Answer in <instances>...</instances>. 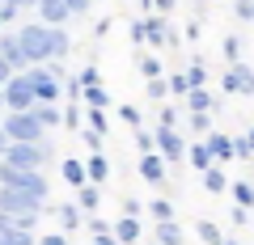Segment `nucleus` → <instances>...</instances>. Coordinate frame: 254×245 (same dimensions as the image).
<instances>
[{
	"mask_svg": "<svg viewBox=\"0 0 254 245\" xmlns=\"http://www.w3.org/2000/svg\"><path fill=\"white\" fill-rule=\"evenodd\" d=\"M47 123L43 114L34 110H9L4 114V123H0V136H4V144H38V140H47Z\"/></svg>",
	"mask_w": 254,
	"mask_h": 245,
	"instance_id": "obj_1",
	"label": "nucleus"
},
{
	"mask_svg": "<svg viewBox=\"0 0 254 245\" xmlns=\"http://www.w3.org/2000/svg\"><path fill=\"white\" fill-rule=\"evenodd\" d=\"M51 161V140H38V144H4L0 165H17V169H43Z\"/></svg>",
	"mask_w": 254,
	"mask_h": 245,
	"instance_id": "obj_2",
	"label": "nucleus"
},
{
	"mask_svg": "<svg viewBox=\"0 0 254 245\" xmlns=\"http://www.w3.org/2000/svg\"><path fill=\"white\" fill-rule=\"evenodd\" d=\"M43 203L38 195L17 191V186H0V216H43Z\"/></svg>",
	"mask_w": 254,
	"mask_h": 245,
	"instance_id": "obj_3",
	"label": "nucleus"
},
{
	"mask_svg": "<svg viewBox=\"0 0 254 245\" xmlns=\"http://www.w3.org/2000/svg\"><path fill=\"white\" fill-rule=\"evenodd\" d=\"M26 43H21V51H26V59H47V55H60L64 51V38L51 34V30H26Z\"/></svg>",
	"mask_w": 254,
	"mask_h": 245,
	"instance_id": "obj_4",
	"label": "nucleus"
},
{
	"mask_svg": "<svg viewBox=\"0 0 254 245\" xmlns=\"http://www.w3.org/2000/svg\"><path fill=\"white\" fill-rule=\"evenodd\" d=\"M4 106L9 110H34L38 106L34 76H9V85H4Z\"/></svg>",
	"mask_w": 254,
	"mask_h": 245,
	"instance_id": "obj_5",
	"label": "nucleus"
},
{
	"mask_svg": "<svg viewBox=\"0 0 254 245\" xmlns=\"http://www.w3.org/2000/svg\"><path fill=\"white\" fill-rule=\"evenodd\" d=\"M157 152H165V156H170V165H178V161H187L190 140H182L178 127H157Z\"/></svg>",
	"mask_w": 254,
	"mask_h": 245,
	"instance_id": "obj_6",
	"label": "nucleus"
},
{
	"mask_svg": "<svg viewBox=\"0 0 254 245\" xmlns=\"http://www.w3.org/2000/svg\"><path fill=\"white\" fill-rule=\"evenodd\" d=\"M136 169H140V178H144V182L161 186V182L170 178V156H165V152H140Z\"/></svg>",
	"mask_w": 254,
	"mask_h": 245,
	"instance_id": "obj_7",
	"label": "nucleus"
},
{
	"mask_svg": "<svg viewBox=\"0 0 254 245\" xmlns=\"http://www.w3.org/2000/svg\"><path fill=\"white\" fill-rule=\"evenodd\" d=\"M0 245H38V237L30 233V228H21V224H13V220L0 216Z\"/></svg>",
	"mask_w": 254,
	"mask_h": 245,
	"instance_id": "obj_8",
	"label": "nucleus"
},
{
	"mask_svg": "<svg viewBox=\"0 0 254 245\" xmlns=\"http://www.w3.org/2000/svg\"><path fill=\"white\" fill-rule=\"evenodd\" d=\"M187 161L195 165V173H203V169H212V165H216V152H212L208 136H203V140H190V152H187Z\"/></svg>",
	"mask_w": 254,
	"mask_h": 245,
	"instance_id": "obj_9",
	"label": "nucleus"
},
{
	"mask_svg": "<svg viewBox=\"0 0 254 245\" xmlns=\"http://www.w3.org/2000/svg\"><path fill=\"white\" fill-rule=\"evenodd\" d=\"M85 216H89V211H85L81 203H64V207H55V220H60L64 233H76V228L85 224Z\"/></svg>",
	"mask_w": 254,
	"mask_h": 245,
	"instance_id": "obj_10",
	"label": "nucleus"
},
{
	"mask_svg": "<svg viewBox=\"0 0 254 245\" xmlns=\"http://www.w3.org/2000/svg\"><path fill=\"white\" fill-rule=\"evenodd\" d=\"M115 237H119L123 245H140V237H144L140 216H119V220H115Z\"/></svg>",
	"mask_w": 254,
	"mask_h": 245,
	"instance_id": "obj_11",
	"label": "nucleus"
},
{
	"mask_svg": "<svg viewBox=\"0 0 254 245\" xmlns=\"http://www.w3.org/2000/svg\"><path fill=\"white\" fill-rule=\"evenodd\" d=\"M199 178H203V191H208V195H225V191H229V186H233V182H229V173H225V169H220V161H216V165H212V169H203V173H199Z\"/></svg>",
	"mask_w": 254,
	"mask_h": 245,
	"instance_id": "obj_12",
	"label": "nucleus"
},
{
	"mask_svg": "<svg viewBox=\"0 0 254 245\" xmlns=\"http://www.w3.org/2000/svg\"><path fill=\"white\" fill-rule=\"evenodd\" d=\"M208 144H212V152H216V161H220V165L237 156V136H220V131H212Z\"/></svg>",
	"mask_w": 254,
	"mask_h": 245,
	"instance_id": "obj_13",
	"label": "nucleus"
},
{
	"mask_svg": "<svg viewBox=\"0 0 254 245\" xmlns=\"http://www.w3.org/2000/svg\"><path fill=\"white\" fill-rule=\"evenodd\" d=\"M225 89L229 93H254V72L250 68H233V72L225 76Z\"/></svg>",
	"mask_w": 254,
	"mask_h": 245,
	"instance_id": "obj_14",
	"label": "nucleus"
},
{
	"mask_svg": "<svg viewBox=\"0 0 254 245\" xmlns=\"http://www.w3.org/2000/svg\"><path fill=\"white\" fill-rule=\"evenodd\" d=\"M64 182H68L72 191H81L85 182H89V165H85V161H72V156H68V161H64Z\"/></svg>",
	"mask_w": 254,
	"mask_h": 245,
	"instance_id": "obj_15",
	"label": "nucleus"
},
{
	"mask_svg": "<svg viewBox=\"0 0 254 245\" xmlns=\"http://www.w3.org/2000/svg\"><path fill=\"white\" fill-rule=\"evenodd\" d=\"M30 76H34V93H38V101H55V98H60V85H55L51 72H30Z\"/></svg>",
	"mask_w": 254,
	"mask_h": 245,
	"instance_id": "obj_16",
	"label": "nucleus"
},
{
	"mask_svg": "<svg viewBox=\"0 0 254 245\" xmlns=\"http://www.w3.org/2000/svg\"><path fill=\"white\" fill-rule=\"evenodd\" d=\"M76 203H81L85 211H102V186L98 182H85L81 191H76Z\"/></svg>",
	"mask_w": 254,
	"mask_h": 245,
	"instance_id": "obj_17",
	"label": "nucleus"
},
{
	"mask_svg": "<svg viewBox=\"0 0 254 245\" xmlns=\"http://www.w3.org/2000/svg\"><path fill=\"white\" fill-rule=\"evenodd\" d=\"M85 165H89V182L106 186V178H110V161H106V156H102V152H89V161H85Z\"/></svg>",
	"mask_w": 254,
	"mask_h": 245,
	"instance_id": "obj_18",
	"label": "nucleus"
},
{
	"mask_svg": "<svg viewBox=\"0 0 254 245\" xmlns=\"http://www.w3.org/2000/svg\"><path fill=\"white\" fill-rule=\"evenodd\" d=\"M157 241L161 245H182V224L178 220H161L157 224Z\"/></svg>",
	"mask_w": 254,
	"mask_h": 245,
	"instance_id": "obj_19",
	"label": "nucleus"
},
{
	"mask_svg": "<svg viewBox=\"0 0 254 245\" xmlns=\"http://www.w3.org/2000/svg\"><path fill=\"white\" fill-rule=\"evenodd\" d=\"M187 131H190L195 140L212 136V118H208V110H190V123H187Z\"/></svg>",
	"mask_w": 254,
	"mask_h": 245,
	"instance_id": "obj_20",
	"label": "nucleus"
},
{
	"mask_svg": "<svg viewBox=\"0 0 254 245\" xmlns=\"http://www.w3.org/2000/svg\"><path fill=\"white\" fill-rule=\"evenodd\" d=\"M195 233H199V241H203V245H225V233H220L212 220H199V224H195Z\"/></svg>",
	"mask_w": 254,
	"mask_h": 245,
	"instance_id": "obj_21",
	"label": "nucleus"
},
{
	"mask_svg": "<svg viewBox=\"0 0 254 245\" xmlns=\"http://www.w3.org/2000/svg\"><path fill=\"white\" fill-rule=\"evenodd\" d=\"M229 195H233V203H242V207H254V186L250 182H233Z\"/></svg>",
	"mask_w": 254,
	"mask_h": 245,
	"instance_id": "obj_22",
	"label": "nucleus"
},
{
	"mask_svg": "<svg viewBox=\"0 0 254 245\" xmlns=\"http://www.w3.org/2000/svg\"><path fill=\"white\" fill-rule=\"evenodd\" d=\"M85 123H89L93 131H102V136H110V123H106V110H102V106H89V114H85Z\"/></svg>",
	"mask_w": 254,
	"mask_h": 245,
	"instance_id": "obj_23",
	"label": "nucleus"
},
{
	"mask_svg": "<svg viewBox=\"0 0 254 245\" xmlns=\"http://www.w3.org/2000/svg\"><path fill=\"white\" fill-rule=\"evenodd\" d=\"M148 211H153L157 224H161V220H174V203L170 199H153V203H148Z\"/></svg>",
	"mask_w": 254,
	"mask_h": 245,
	"instance_id": "obj_24",
	"label": "nucleus"
},
{
	"mask_svg": "<svg viewBox=\"0 0 254 245\" xmlns=\"http://www.w3.org/2000/svg\"><path fill=\"white\" fill-rule=\"evenodd\" d=\"M85 228H89L93 237H102V233H115V224H106V220H102L98 211H89V216H85Z\"/></svg>",
	"mask_w": 254,
	"mask_h": 245,
	"instance_id": "obj_25",
	"label": "nucleus"
},
{
	"mask_svg": "<svg viewBox=\"0 0 254 245\" xmlns=\"http://www.w3.org/2000/svg\"><path fill=\"white\" fill-rule=\"evenodd\" d=\"M187 106H190V110H208V106H212V93H208V89H190V93H187Z\"/></svg>",
	"mask_w": 254,
	"mask_h": 245,
	"instance_id": "obj_26",
	"label": "nucleus"
},
{
	"mask_svg": "<svg viewBox=\"0 0 254 245\" xmlns=\"http://www.w3.org/2000/svg\"><path fill=\"white\" fill-rule=\"evenodd\" d=\"M136 152H157V136L153 131H144V127L136 131Z\"/></svg>",
	"mask_w": 254,
	"mask_h": 245,
	"instance_id": "obj_27",
	"label": "nucleus"
},
{
	"mask_svg": "<svg viewBox=\"0 0 254 245\" xmlns=\"http://www.w3.org/2000/svg\"><path fill=\"white\" fill-rule=\"evenodd\" d=\"M85 101H89V106H102V110L110 106V98H106V89H102V85H93V89H85Z\"/></svg>",
	"mask_w": 254,
	"mask_h": 245,
	"instance_id": "obj_28",
	"label": "nucleus"
},
{
	"mask_svg": "<svg viewBox=\"0 0 254 245\" xmlns=\"http://www.w3.org/2000/svg\"><path fill=\"white\" fill-rule=\"evenodd\" d=\"M119 118H123L131 131H140V110H136V106H119Z\"/></svg>",
	"mask_w": 254,
	"mask_h": 245,
	"instance_id": "obj_29",
	"label": "nucleus"
},
{
	"mask_svg": "<svg viewBox=\"0 0 254 245\" xmlns=\"http://www.w3.org/2000/svg\"><path fill=\"white\" fill-rule=\"evenodd\" d=\"M229 216H233V224H237V228H242V224H254L250 207H242V203H233V207H229Z\"/></svg>",
	"mask_w": 254,
	"mask_h": 245,
	"instance_id": "obj_30",
	"label": "nucleus"
},
{
	"mask_svg": "<svg viewBox=\"0 0 254 245\" xmlns=\"http://www.w3.org/2000/svg\"><path fill=\"white\" fill-rule=\"evenodd\" d=\"M64 127H68V131H85V127H81V110H76V106H68V114H64Z\"/></svg>",
	"mask_w": 254,
	"mask_h": 245,
	"instance_id": "obj_31",
	"label": "nucleus"
},
{
	"mask_svg": "<svg viewBox=\"0 0 254 245\" xmlns=\"http://www.w3.org/2000/svg\"><path fill=\"white\" fill-rule=\"evenodd\" d=\"M170 89L187 98V93H190V76H170Z\"/></svg>",
	"mask_w": 254,
	"mask_h": 245,
	"instance_id": "obj_32",
	"label": "nucleus"
},
{
	"mask_svg": "<svg viewBox=\"0 0 254 245\" xmlns=\"http://www.w3.org/2000/svg\"><path fill=\"white\" fill-rule=\"evenodd\" d=\"M161 127H178V110L174 106H161Z\"/></svg>",
	"mask_w": 254,
	"mask_h": 245,
	"instance_id": "obj_33",
	"label": "nucleus"
},
{
	"mask_svg": "<svg viewBox=\"0 0 254 245\" xmlns=\"http://www.w3.org/2000/svg\"><path fill=\"white\" fill-rule=\"evenodd\" d=\"M38 245H68V237H64V233H43Z\"/></svg>",
	"mask_w": 254,
	"mask_h": 245,
	"instance_id": "obj_34",
	"label": "nucleus"
},
{
	"mask_svg": "<svg viewBox=\"0 0 254 245\" xmlns=\"http://www.w3.org/2000/svg\"><path fill=\"white\" fill-rule=\"evenodd\" d=\"M148 93H153V98H165V93H174V89H170L165 81H157V76H153V85H148Z\"/></svg>",
	"mask_w": 254,
	"mask_h": 245,
	"instance_id": "obj_35",
	"label": "nucleus"
},
{
	"mask_svg": "<svg viewBox=\"0 0 254 245\" xmlns=\"http://www.w3.org/2000/svg\"><path fill=\"white\" fill-rule=\"evenodd\" d=\"M140 207H144V203H136V199H131V195H127V199H123V216H140Z\"/></svg>",
	"mask_w": 254,
	"mask_h": 245,
	"instance_id": "obj_36",
	"label": "nucleus"
},
{
	"mask_svg": "<svg viewBox=\"0 0 254 245\" xmlns=\"http://www.w3.org/2000/svg\"><path fill=\"white\" fill-rule=\"evenodd\" d=\"M93 245H123V241H119L115 233H102V237H93Z\"/></svg>",
	"mask_w": 254,
	"mask_h": 245,
	"instance_id": "obj_37",
	"label": "nucleus"
},
{
	"mask_svg": "<svg viewBox=\"0 0 254 245\" xmlns=\"http://www.w3.org/2000/svg\"><path fill=\"white\" fill-rule=\"evenodd\" d=\"M190 89H203V68H190Z\"/></svg>",
	"mask_w": 254,
	"mask_h": 245,
	"instance_id": "obj_38",
	"label": "nucleus"
},
{
	"mask_svg": "<svg viewBox=\"0 0 254 245\" xmlns=\"http://www.w3.org/2000/svg\"><path fill=\"white\" fill-rule=\"evenodd\" d=\"M246 140H250V148H254V127H250V131H246Z\"/></svg>",
	"mask_w": 254,
	"mask_h": 245,
	"instance_id": "obj_39",
	"label": "nucleus"
},
{
	"mask_svg": "<svg viewBox=\"0 0 254 245\" xmlns=\"http://www.w3.org/2000/svg\"><path fill=\"white\" fill-rule=\"evenodd\" d=\"M140 245H161V241H140Z\"/></svg>",
	"mask_w": 254,
	"mask_h": 245,
	"instance_id": "obj_40",
	"label": "nucleus"
},
{
	"mask_svg": "<svg viewBox=\"0 0 254 245\" xmlns=\"http://www.w3.org/2000/svg\"><path fill=\"white\" fill-rule=\"evenodd\" d=\"M225 245H242V241H225Z\"/></svg>",
	"mask_w": 254,
	"mask_h": 245,
	"instance_id": "obj_41",
	"label": "nucleus"
},
{
	"mask_svg": "<svg viewBox=\"0 0 254 245\" xmlns=\"http://www.w3.org/2000/svg\"><path fill=\"white\" fill-rule=\"evenodd\" d=\"M199 245H203V241H199Z\"/></svg>",
	"mask_w": 254,
	"mask_h": 245,
	"instance_id": "obj_42",
	"label": "nucleus"
}]
</instances>
